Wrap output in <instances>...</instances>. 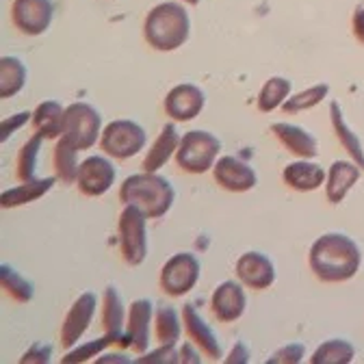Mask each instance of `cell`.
Segmentation results:
<instances>
[{
    "label": "cell",
    "instance_id": "9",
    "mask_svg": "<svg viewBox=\"0 0 364 364\" xmlns=\"http://www.w3.org/2000/svg\"><path fill=\"white\" fill-rule=\"evenodd\" d=\"M55 18L53 0H14L11 22L14 26L28 37H39L50 28Z\"/></svg>",
    "mask_w": 364,
    "mask_h": 364
},
{
    "label": "cell",
    "instance_id": "15",
    "mask_svg": "<svg viewBox=\"0 0 364 364\" xmlns=\"http://www.w3.org/2000/svg\"><path fill=\"white\" fill-rule=\"evenodd\" d=\"M210 308H213V314L219 318L221 323L239 321V318L245 314V308H247L245 289L235 280L221 282L210 297Z\"/></svg>",
    "mask_w": 364,
    "mask_h": 364
},
{
    "label": "cell",
    "instance_id": "32",
    "mask_svg": "<svg viewBox=\"0 0 364 364\" xmlns=\"http://www.w3.org/2000/svg\"><path fill=\"white\" fill-rule=\"evenodd\" d=\"M0 284H3L5 293L11 299H16L20 304H28L35 295L33 282H28L24 276H20V273L14 267H9L7 262L0 264Z\"/></svg>",
    "mask_w": 364,
    "mask_h": 364
},
{
    "label": "cell",
    "instance_id": "24",
    "mask_svg": "<svg viewBox=\"0 0 364 364\" xmlns=\"http://www.w3.org/2000/svg\"><path fill=\"white\" fill-rule=\"evenodd\" d=\"M57 178H33L26 180L22 185L3 191V198H0V204L3 208H16V206H24L28 202H35L39 198H43L53 187H55Z\"/></svg>",
    "mask_w": 364,
    "mask_h": 364
},
{
    "label": "cell",
    "instance_id": "16",
    "mask_svg": "<svg viewBox=\"0 0 364 364\" xmlns=\"http://www.w3.org/2000/svg\"><path fill=\"white\" fill-rule=\"evenodd\" d=\"M235 271L241 280V284L264 291L273 282H276V267H273L271 258L264 256L262 252H245L235 264Z\"/></svg>",
    "mask_w": 364,
    "mask_h": 364
},
{
    "label": "cell",
    "instance_id": "17",
    "mask_svg": "<svg viewBox=\"0 0 364 364\" xmlns=\"http://www.w3.org/2000/svg\"><path fill=\"white\" fill-rule=\"evenodd\" d=\"M182 323H185L187 338L191 343H196L198 349H202V353H206L210 360H221L219 338H217L215 330L202 318V314L198 312V308L193 304L182 306Z\"/></svg>",
    "mask_w": 364,
    "mask_h": 364
},
{
    "label": "cell",
    "instance_id": "10",
    "mask_svg": "<svg viewBox=\"0 0 364 364\" xmlns=\"http://www.w3.org/2000/svg\"><path fill=\"white\" fill-rule=\"evenodd\" d=\"M96 308H98V295L91 293V291L80 293L74 299V304L65 312L63 326H61V345H63V349H72V347L78 345V341L85 336L91 321H94Z\"/></svg>",
    "mask_w": 364,
    "mask_h": 364
},
{
    "label": "cell",
    "instance_id": "34",
    "mask_svg": "<svg viewBox=\"0 0 364 364\" xmlns=\"http://www.w3.org/2000/svg\"><path fill=\"white\" fill-rule=\"evenodd\" d=\"M111 343H115L111 336H102V338H96V341H89V343H85V345H76V347H72L68 353H65V358H63V362L65 364H76V362H87V360H91V358H96L98 353H102Z\"/></svg>",
    "mask_w": 364,
    "mask_h": 364
},
{
    "label": "cell",
    "instance_id": "23",
    "mask_svg": "<svg viewBox=\"0 0 364 364\" xmlns=\"http://www.w3.org/2000/svg\"><path fill=\"white\" fill-rule=\"evenodd\" d=\"M180 139H182V136L178 134L176 126H173L171 122L165 124L163 130H161V134L154 139L152 148L148 150V154H146V159H144V171L156 173L161 167H165L167 161L171 159V154L178 152Z\"/></svg>",
    "mask_w": 364,
    "mask_h": 364
},
{
    "label": "cell",
    "instance_id": "28",
    "mask_svg": "<svg viewBox=\"0 0 364 364\" xmlns=\"http://www.w3.org/2000/svg\"><path fill=\"white\" fill-rule=\"evenodd\" d=\"M291 80H287L284 76H271L262 89H260V94H258V111L262 113H271V111H276L278 107H282L289 96H291Z\"/></svg>",
    "mask_w": 364,
    "mask_h": 364
},
{
    "label": "cell",
    "instance_id": "22",
    "mask_svg": "<svg viewBox=\"0 0 364 364\" xmlns=\"http://www.w3.org/2000/svg\"><path fill=\"white\" fill-rule=\"evenodd\" d=\"M33 126L43 139H59L65 126V107L57 100H43L33 111Z\"/></svg>",
    "mask_w": 364,
    "mask_h": 364
},
{
    "label": "cell",
    "instance_id": "40",
    "mask_svg": "<svg viewBox=\"0 0 364 364\" xmlns=\"http://www.w3.org/2000/svg\"><path fill=\"white\" fill-rule=\"evenodd\" d=\"M247 360H250V349H247V345L241 343V341L232 347V351L228 353V358H225L228 364H239V362H247Z\"/></svg>",
    "mask_w": 364,
    "mask_h": 364
},
{
    "label": "cell",
    "instance_id": "18",
    "mask_svg": "<svg viewBox=\"0 0 364 364\" xmlns=\"http://www.w3.org/2000/svg\"><path fill=\"white\" fill-rule=\"evenodd\" d=\"M273 132V136L295 156L299 159H314L318 154V144L316 136L312 132H308L306 128L297 126V124H287V122H278L271 124L269 128Z\"/></svg>",
    "mask_w": 364,
    "mask_h": 364
},
{
    "label": "cell",
    "instance_id": "12",
    "mask_svg": "<svg viewBox=\"0 0 364 364\" xmlns=\"http://www.w3.org/2000/svg\"><path fill=\"white\" fill-rule=\"evenodd\" d=\"M204 105H206V96L198 85L180 82L167 91L163 107L173 122H191L202 113Z\"/></svg>",
    "mask_w": 364,
    "mask_h": 364
},
{
    "label": "cell",
    "instance_id": "37",
    "mask_svg": "<svg viewBox=\"0 0 364 364\" xmlns=\"http://www.w3.org/2000/svg\"><path fill=\"white\" fill-rule=\"evenodd\" d=\"M33 117V113L31 111H22V113H16V115H11V117H5L3 119V134H0V139H3V144H7L9 141V136L16 132V130H20L24 124H28V119Z\"/></svg>",
    "mask_w": 364,
    "mask_h": 364
},
{
    "label": "cell",
    "instance_id": "26",
    "mask_svg": "<svg viewBox=\"0 0 364 364\" xmlns=\"http://www.w3.org/2000/svg\"><path fill=\"white\" fill-rule=\"evenodd\" d=\"M26 85V65L18 57L5 55L0 59V98L7 100L24 89Z\"/></svg>",
    "mask_w": 364,
    "mask_h": 364
},
{
    "label": "cell",
    "instance_id": "39",
    "mask_svg": "<svg viewBox=\"0 0 364 364\" xmlns=\"http://www.w3.org/2000/svg\"><path fill=\"white\" fill-rule=\"evenodd\" d=\"M351 31H353V37L358 39V43L364 46V7L362 5H358L351 16Z\"/></svg>",
    "mask_w": 364,
    "mask_h": 364
},
{
    "label": "cell",
    "instance_id": "25",
    "mask_svg": "<svg viewBox=\"0 0 364 364\" xmlns=\"http://www.w3.org/2000/svg\"><path fill=\"white\" fill-rule=\"evenodd\" d=\"M330 122H332L334 134L338 136L341 146L347 150L351 161H355L362 167V171H364V148H362V141H360V136L351 130V126L347 124L345 113H343V109H341V105L336 100L330 102Z\"/></svg>",
    "mask_w": 364,
    "mask_h": 364
},
{
    "label": "cell",
    "instance_id": "35",
    "mask_svg": "<svg viewBox=\"0 0 364 364\" xmlns=\"http://www.w3.org/2000/svg\"><path fill=\"white\" fill-rule=\"evenodd\" d=\"M306 358V347L304 343H291L280 347L278 351H273L267 358V364H299Z\"/></svg>",
    "mask_w": 364,
    "mask_h": 364
},
{
    "label": "cell",
    "instance_id": "36",
    "mask_svg": "<svg viewBox=\"0 0 364 364\" xmlns=\"http://www.w3.org/2000/svg\"><path fill=\"white\" fill-rule=\"evenodd\" d=\"M180 362V351H176V345H161L156 351H146L141 358H136V364H171Z\"/></svg>",
    "mask_w": 364,
    "mask_h": 364
},
{
    "label": "cell",
    "instance_id": "38",
    "mask_svg": "<svg viewBox=\"0 0 364 364\" xmlns=\"http://www.w3.org/2000/svg\"><path fill=\"white\" fill-rule=\"evenodd\" d=\"M50 355H53V347L46 345V343H35L22 358L20 362L22 364H28V362H50Z\"/></svg>",
    "mask_w": 364,
    "mask_h": 364
},
{
    "label": "cell",
    "instance_id": "5",
    "mask_svg": "<svg viewBox=\"0 0 364 364\" xmlns=\"http://www.w3.org/2000/svg\"><path fill=\"white\" fill-rule=\"evenodd\" d=\"M146 215L132 206L124 204V210L117 221V235H119V252L126 264L139 267L148 256V225Z\"/></svg>",
    "mask_w": 364,
    "mask_h": 364
},
{
    "label": "cell",
    "instance_id": "1",
    "mask_svg": "<svg viewBox=\"0 0 364 364\" xmlns=\"http://www.w3.org/2000/svg\"><path fill=\"white\" fill-rule=\"evenodd\" d=\"M308 264L321 282L338 284L351 280L360 271L362 252L351 237L341 232H328L312 243Z\"/></svg>",
    "mask_w": 364,
    "mask_h": 364
},
{
    "label": "cell",
    "instance_id": "30",
    "mask_svg": "<svg viewBox=\"0 0 364 364\" xmlns=\"http://www.w3.org/2000/svg\"><path fill=\"white\" fill-rule=\"evenodd\" d=\"M78 148H74L68 139L59 136L57 141V148H55V169H57V178L72 185L76 182V176H78Z\"/></svg>",
    "mask_w": 364,
    "mask_h": 364
},
{
    "label": "cell",
    "instance_id": "27",
    "mask_svg": "<svg viewBox=\"0 0 364 364\" xmlns=\"http://www.w3.org/2000/svg\"><path fill=\"white\" fill-rule=\"evenodd\" d=\"M182 318L173 306H159L154 312V334L161 345H176L182 334Z\"/></svg>",
    "mask_w": 364,
    "mask_h": 364
},
{
    "label": "cell",
    "instance_id": "41",
    "mask_svg": "<svg viewBox=\"0 0 364 364\" xmlns=\"http://www.w3.org/2000/svg\"><path fill=\"white\" fill-rule=\"evenodd\" d=\"M196 343H185L180 347V362H193V364H198L200 362V358H198V353H196Z\"/></svg>",
    "mask_w": 364,
    "mask_h": 364
},
{
    "label": "cell",
    "instance_id": "20",
    "mask_svg": "<svg viewBox=\"0 0 364 364\" xmlns=\"http://www.w3.org/2000/svg\"><path fill=\"white\" fill-rule=\"evenodd\" d=\"M362 173V167L355 161H334L330 171H328V180H326V198L330 204H341L349 191L353 189V185L358 182Z\"/></svg>",
    "mask_w": 364,
    "mask_h": 364
},
{
    "label": "cell",
    "instance_id": "42",
    "mask_svg": "<svg viewBox=\"0 0 364 364\" xmlns=\"http://www.w3.org/2000/svg\"><path fill=\"white\" fill-rule=\"evenodd\" d=\"M107 362H130V360H128L126 355H117V353H115V355H102V358L98 360V364H107Z\"/></svg>",
    "mask_w": 364,
    "mask_h": 364
},
{
    "label": "cell",
    "instance_id": "33",
    "mask_svg": "<svg viewBox=\"0 0 364 364\" xmlns=\"http://www.w3.org/2000/svg\"><path fill=\"white\" fill-rule=\"evenodd\" d=\"M46 139L41 134H33L31 139L20 148L18 152V159H16V173L22 182L26 180H33L35 178V169H37V159H39V150H41V144Z\"/></svg>",
    "mask_w": 364,
    "mask_h": 364
},
{
    "label": "cell",
    "instance_id": "2",
    "mask_svg": "<svg viewBox=\"0 0 364 364\" xmlns=\"http://www.w3.org/2000/svg\"><path fill=\"white\" fill-rule=\"evenodd\" d=\"M191 35V18L189 11L180 3L167 0L156 5L144 22V37L154 50L173 53L185 46Z\"/></svg>",
    "mask_w": 364,
    "mask_h": 364
},
{
    "label": "cell",
    "instance_id": "6",
    "mask_svg": "<svg viewBox=\"0 0 364 364\" xmlns=\"http://www.w3.org/2000/svg\"><path fill=\"white\" fill-rule=\"evenodd\" d=\"M148 134L144 126H139L132 119H115L105 126L100 134V148L105 154L117 159V161H128L139 154L146 148Z\"/></svg>",
    "mask_w": 364,
    "mask_h": 364
},
{
    "label": "cell",
    "instance_id": "13",
    "mask_svg": "<svg viewBox=\"0 0 364 364\" xmlns=\"http://www.w3.org/2000/svg\"><path fill=\"white\" fill-rule=\"evenodd\" d=\"M213 176L217 180V185L225 191L232 193H245L252 191L258 185L256 171L241 159L237 156H221L217 159L213 167Z\"/></svg>",
    "mask_w": 364,
    "mask_h": 364
},
{
    "label": "cell",
    "instance_id": "8",
    "mask_svg": "<svg viewBox=\"0 0 364 364\" xmlns=\"http://www.w3.org/2000/svg\"><path fill=\"white\" fill-rule=\"evenodd\" d=\"M200 260L189 252L173 254L161 269V289L169 297H185L200 280Z\"/></svg>",
    "mask_w": 364,
    "mask_h": 364
},
{
    "label": "cell",
    "instance_id": "3",
    "mask_svg": "<svg viewBox=\"0 0 364 364\" xmlns=\"http://www.w3.org/2000/svg\"><path fill=\"white\" fill-rule=\"evenodd\" d=\"M119 200L139 208L148 219H161L169 213L176 200L171 182L159 173L144 171L128 176L119 187Z\"/></svg>",
    "mask_w": 364,
    "mask_h": 364
},
{
    "label": "cell",
    "instance_id": "19",
    "mask_svg": "<svg viewBox=\"0 0 364 364\" xmlns=\"http://www.w3.org/2000/svg\"><path fill=\"white\" fill-rule=\"evenodd\" d=\"M282 178L291 189L299 193H310L326 185L328 173L318 163H312L310 159H301V161L289 163L282 171Z\"/></svg>",
    "mask_w": 364,
    "mask_h": 364
},
{
    "label": "cell",
    "instance_id": "11",
    "mask_svg": "<svg viewBox=\"0 0 364 364\" xmlns=\"http://www.w3.org/2000/svg\"><path fill=\"white\" fill-rule=\"evenodd\" d=\"M115 182V167L105 156H89L80 163L78 176H76V187L87 198H98L105 196Z\"/></svg>",
    "mask_w": 364,
    "mask_h": 364
},
{
    "label": "cell",
    "instance_id": "21",
    "mask_svg": "<svg viewBox=\"0 0 364 364\" xmlns=\"http://www.w3.org/2000/svg\"><path fill=\"white\" fill-rule=\"evenodd\" d=\"M126 323L128 318H126L122 293L113 284H109L102 293V330L107 336H111L117 343L124 334Z\"/></svg>",
    "mask_w": 364,
    "mask_h": 364
},
{
    "label": "cell",
    "instance_id": "31",
    "mask_svg": "<svg viewBox=\"0 0 364 364\" xmlns=\"http://www.w3.org/2000/svg\"><path fill=\"white\" fill-rule=\"evenodd\" d=\"M330 96V85L328 82H318V85H312L295 96H289V100L282 105V111L284 113H301V111H310L314 107L321 105L326 98Z\"/></svg>",
    "mask_w": 364,
    "mask_h": 364
},
{
    "label": "cell",
    "instance_id": "43",
    "mask_svg": "<svg viewBox=\"0 0 364 364\" xmlns=\"http://www.w3.org/2000/svg\"><path fill=\"white\" fill-rule=\"evenodd\" d=\"M182 3H187V5H200L202 0H182Z\"/></svg>",
    "mask_w": 364,
    "mask_h": 364
},
{
    "label": "cell",
    "instance_id": "14",
    "mask_svg": "<svg viewBox=\"0 0 364 364\" xmlns=\"http://www.w3.org/2000/svg\"><path fill=\"white\" fill-rule=\"evenodd\" d=\"M154 304L150 299H134L128 308V323H126V341L136 353H146L150 347L152 334V318Z\"/></svg>",
    "mask_w": 364,
    "mask_h": 364
},
{
    "label": "cell",
    "instance_id": "4",
    "mask_svg": "<svg viewBox=\"0 0 364 364\" xmlns=\"http://www.w3.org/2000/svg\"><path fill=\"white\" fill-rule=\"evenodd\" d=\"M221 152V141L208 130H189L182 134L176 163L187 173H204L215 167Z\"/></svg>",
    "mask_w": 364,
    "mask_h": 364
},
{
    "label": "cell",
    "instance_id": "7",
    "mask_svg": "<svg viewBox=\"0 0 364 364\" xmlns=\"http://www.w3.org/2000/svg\"><path fill=\"white\" fill-rule=\"evenodd\" d=\"M102 134V117L100 113L87 102H72L65 109V126L63 139H68L78 150H89L96 146Z\"/></svg>",
    "mask_w": 364,
    "mask_h": 364
},
{
    "label": "cell",
    "instance_id": "29",
    "mask_svg": "<svg viewBox=\"0 0 364 364\" xmlns=\"http://www.w3.org/2000/svg\"><path fill=\"white\" fill-rule=\"evenodd\" d=\"M353 358H355V349L349 341L330 338L314 349L310 362L312 364H349Z\"/></svg>",
    "mask_w": 364,
    "mask_h": 364
}]
</instances>
